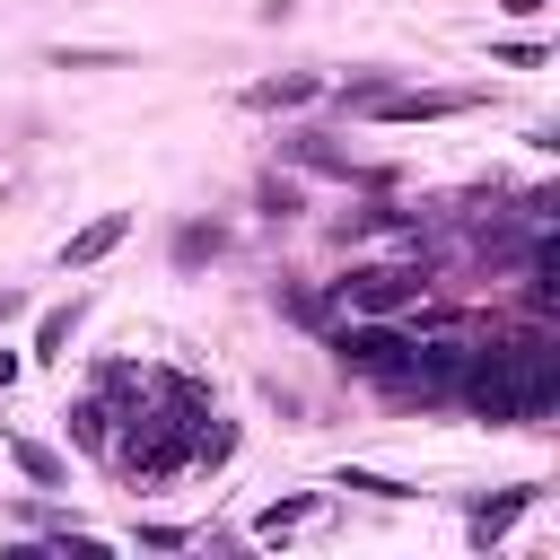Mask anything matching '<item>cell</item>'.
Here are the masks:
<instances>
[{"instance_id":"7c38bea8","label":"cell","mask_w":560,"mask_h":560,"mask_svg":"<svg viewBox=\"0 0 560 560\" xmlns=\"http://www.w3.org/2000/svg\"><path fill=\"white\" fill-rule=\"evenodd\" d=\"M289 158H298V166H315V175H359V166H350L341 149H324V140H289Z\"/></svg>"},{"instance_id":"4fadbf2b","label":"cell","mask_w":560,"mask_h":560,"mask_svg":"<svg viewBox=\"0 0 560 560\" xmlns=\"http://www.w3.org/2000/svg\"><path fill=\"white\" fill-rule=\"evenodd\" d=\"M332 490H368V499H411L402 481H385V472H359V464H341V472H332Z\"/></svg>"},{"instance_id":"5b68a950","label":"cell","mask_w":560,"mask_h":560,"mask_svg":"<svg viewBox=\"0 0 560 560\" xmlns=\"http://www.w3.org/2000/svg\"><path fill=\"white\" fill-rule=\"evenodd\" d=\"M324 96V79H306V70H289V79H254L245 88V105L254 114H280V105H315Z\"/></svg>"},{"instance_id":"ba28073f","label":"cell","mask_w":560,"mask_h":560,"mask_svg":"<svg viewBox=\"0 0 560 560\" xmlns=\"http://www.w3.org/2000/svg\"><path fill=\"white\" fill-rule=\"evenodd\" d=\"M44 61H52V70H114V61H131V52H114V44H52Z\"/></svg>"},{"instance_id":"5bb4252c","label":"cell","mask_w":560,"mask_h":560,"mask_svg":"<svg viewBox=\"0 0 560 560\" xmlns=\"http://www.w3.org/2000/svg\"><path fill=\"white\" fill-rule=\"evenodd\" d=\"M219 245H228L219 228H175V262H210Z\"/></svg>"},{"instance_id":"3957f363","label":"cell","mask_w":560,"mask_h":560,"mask_svg":"<svg viewBox=\"0 0 560 560\" xmlns=\"http://www.w3.org/2000/svg\"><path fill=\"white\" fill-rule=\"evenodd\" d=\"M472 96H438V88H420V96H402V88H376V122H438V114H464Z\"/></svg>"},{"instance_id":"e0dca14e","label":"cell","mask_w":560,"mask_h":560,"mask_svg":"<svg viewBox=\"0 0 560 560\" xmlns=\"http://www.w3.org/2000/svg\"><path fill=\"white\" fill-rule=\"evenodd\" d=\"M0 385H18V350H0Z\"/></svg>"},{"instance_id":"277c9868","label":"cell","mask_w":560,"mask_h":560,"mask_svg":"<svg viewBox=\"0 0 560 560\" xmlns=\"http://www.w3.org/2000/svg\"><path fill=\"white\" fill-rule=\"evenodd\" d=\"M122 228H131V210H105V219H88V228L61 245V271H88L96 254H114V245H122Z\"/></svg>"},{"instance_id":"ac0fdd59","label":"cell","mask_w":560,"mask_h":560,"mask_svg":"<svg viewBox=\"0 0 560 560\" xmlns=\"http://www.w3.org/2000/svg\"><path fill=\"white\" fill-rule=\"evenodd\" d=\"M18 306H26V298H18V289H0V324H9V315H18Z\"/></svg>"},{"instance_id":"2e32d148","label":"cell","mask_w":560,"mask_h":560,"mask_svg":"<svg viewBox=\"0 0 560 560\" xmlns=\"http://www.w3.org/2000/svg\"><path fill=\"white\" fill-rule=\"evenodd\" d=\"M140 542H149V551H184V542H192V525H140Z\"/></svg>"},{"instance_id":"7a4b0ae2","label":"cell","mask_w":560,"mask_h":560,"mask_svg":"<svg viewBox=\"0 0 560 560\" xmlns=\"http://www.w3.org/2000/svg\"><path fill=\"white\" fill-rule=\"evenodd\" d=\"M332 359H341L350 376H376V385H394V376L411 368V341H402L394 324L359 315V324H341V332H332Z\"/></svg>"},{"instance_id":"30bf717a","label":"cell","mask_w":560,"mask_h":560,"mask_svg":"<svg viewBox=\"0 0 560 560\" xmlns=\"http://www.w3.org/2000/svg\"><path fill=\"white\" fill-rule=\"evenodd\" d=\"M9 455H18V472H26V481H44V490L61 481V455H52V446H35V438H9Z\"/></svg>"},{"instance_id":"9a60e30c","label":"cell","mask_w":560,"mask_h":560,"mask_svg":"<svg viewBox=\"0 0 560 560\" xmlns=\"http://www.w3.org/2000/svg\"><path fill=\"white\" fill-rule=\"evenodd\" d=\"M262 210L289 219V210H298V184H289V175H262Z\"/></svg>"},{"instance_id":"9c48e42d","label":"cell","mask_w":560,"mask_h":560,"mask_svg":"<svg viewBox=\"0 0 560 560\" xmlns=\"http://www.w3.org/2000/svg\"><path fill=\"white\" fill-rule=\"evenodd\" d=\"M70 332H79V298H70V306H52V315L35 324V350H44V359H61V350H70Z\"/></svg>"},{"instance_id":"8992f818","label":"cell","mask_w":560,"mask_h":560,"mask_svg":"<svg viewBox=\"0 0 560 560\" xmlns=\"http://www.w3.org/2000/svg\"><path fill=\"white\" fill-rule=\"evenodd\" d=\"M70 438H79L88 455H105V446H114V394H105V385H96V394L70 411Z\"/></svg>"},{"instance_id":"8fae6325","label":"cell","mask_w":560,"mask_h":560,"mask_svg":"<svg viewBox=\"0 0 560 560\" xmlns=\"http://www.w3.org/2000/svg\"><path fill=\"white\" fill-rule=\"evenodd\" d=\"M306 516H315V499H280V508H262V516H254V534H262V542H280V534H298Z\"/></svg>"},{"instance_id":"52a82bcc","label":"cell","mask_w":560,"mask_h":560,"mask_svg":"<svg viewBox=\"0 0 560 560\" xmlns=\"http://www.w3.org/2000/svg\"><path fill=\"white\" fill-rule=\"evenodd\" d=\"M534 508V490H508V499H490V508H472V542H499L516 516Z\"/></svg>"},{"instance_id":"6da1fadb","label":"cell","mask_w":560,"mask_h":560,"mask_svg":"<svg viewBox=\"0 0 560 560\" xmlns=\"http://www.w3.org/2000/svg\"><path fill=\"white\" fill-rule=\"evenodd\" d=\"M420 289H429V262H359L350 280H332V298L350 306V315H402V306H420Z\"/></svg>"}]
</instances>
